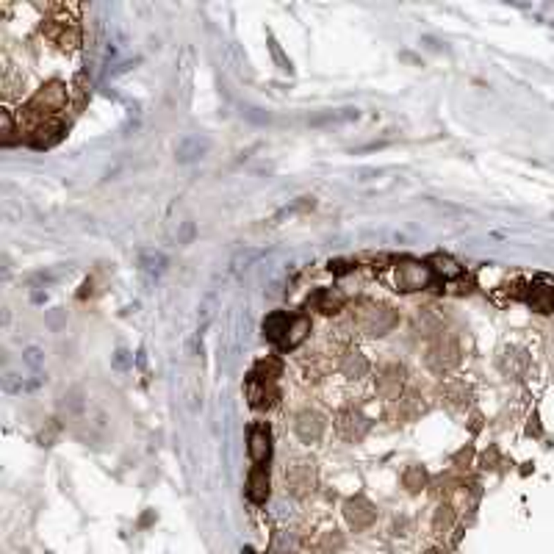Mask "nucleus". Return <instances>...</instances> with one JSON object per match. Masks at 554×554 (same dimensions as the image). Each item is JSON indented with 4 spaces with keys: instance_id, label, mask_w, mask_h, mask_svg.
I'll use <instances>...</instances> for the list:
<instances>
[{
    "instance_id": "nucleus-1",
    "label": "nucleus",
    "mask_w": 554,
    "mask_h": 554,
    "mask_svg": "<svg viewBox=\"0 0 554 554\" xmlns=\"http://www.w3.org/2000/svg\"><path fill=\"white\" fill-rule=\"evenodd\" d=\"M399 322L397 311H391L388 305H377V302H363L358 311H355V324L369 333V335H385L394 324Z\"/></svg>"
},
{
    "instance_id": "nucleus-2",
    "label": "nucleus",
    "mask_w": 554,
    "mask_h": 554,
    "mask_svg": "<svg viewBox=\"0 0 554 554\" xmlns=\"http://www.w3.org/2000/svg\"><path fill=\"white\" fill-rule=\"evenodd\" d=\"M458 361H460V349H458V341L452 335H444L441 333L427 347V366L432 371H438V374H444V371H449L452 366H458Z\"/></svg>"
},
{
    "instance_id": "nucleus-3",
    "label": "nucleus",
    "mask_w": 554,
    "mask_h": 554,
    "mask_svg": "<svg viewBox=\"0 0 554 554\" xmlns=\"http://www.w3.org/2000/svg\"><path fill=\"white\" fill-rule=\"evenodd\" d=\"M394 283H397L399 291H421L432 283V266L418 264V261H402L397 266Z\"/></svg>"
},
{
    "instance_id": "nucleus-4",
    "label": "nucleus",
    "mask_w": 554,
    "mask_h": 554,
    "mask_svg": "<svg viewBox=\"0 0 554 554\" xmlns=\"http://www.w3.org/2000/svg\"><path fill=\"white\" fill-rule=\"evenodd\" d=\"M285 485L291 488V494L305 496L316 488V465L314 460H294L285 468Z\"/></svg>"
},
{
    "instance_id": "nucleus-5",
    "label": "nucleus",
    "mask_w": 554,
    "mask_h": 554,
    "mask_svg": "<svg viewBox=\"0 0 554 554\" xmlns=\"http://www.w3.org/2000/svg\"><path fill=\"white\" fill-rule=\"evenodd\" d=\"M344 518H347V524L355 532H361V529H369L371 524H374L377 510H374V505H371L366 496H352V499L344 502Z\"/></svg>"
},
{
    "instance_id": "nucleus-6",
    "label": "nucleus",
    "mask_w": 554,
    "mask_h": 554,
    "mask_svg": "<svg viewBox=\"0 0 554 554\" xmlns=\"http://www.w3.org/2000/svg\"><path fill=\"white\" fill-rule=\"evenodd\" d=\"M374 385H377V394H380L382 399H399L402 385H405V369L397 366V363L382 366V369L377 371Z\"/></svg>"
},
{
    "instance_id": "nucleus-7",
    "label": "nucleus",
    "mask_w": 554,
    "mask_h": 554,
    "mask_svg": "<svg viewBox=\"0 0 554 554\" xmlns=\"http://www.w3.org/2000/svg\"><path fill=\"white\" fill-rule=\"evenodd\" d=\"M335 430H338L341 438H347V441H361V438L366 435V430H369V421H366V416L361 413V411L344 408L341 413L335 416Z\"/></svg>"
},
{
    "instance_id": "nucleus-8",
    "label": "nucleus",
    "mask_w": 554,
    "mask_h": 554,
    "mask_svg": "<svg viewBox=\"0 0 554 554\" xmlns=\"http://www.w3.org/2000/svg\"><path fill=\"white\" fill-rule=\"evenodd\" d=\"M64 100H67V92L61 84H47L45 89L28 103V111L31 114H53L64 105Z\"/></svg>"
},
{
    "instance_id": "nucleus-9",
    "label": "nucleus",
    "mask_w": 554,
    "mask_h": 554,
    "mask_svg": "<svg viewBox=\"0 0 554 554\" xmlns=\"http://www.w3.org/2000/svg\"><path fill=\"white\" fill-rule=\"evenodd\" d=\"M250 458L255 465H264V463H269V455H272V432H269V427L266 424H255L252 430H250Z\"/></svg>"
},
{
    "instance_id": "nucleus-10",
    "label": "nucleus",
    "mask_w": 554,
    "mask_h": 554,
    "mask_svg": "<svg viewBox=\"0 0 554 554\" xmlns=\"http://www.w3.org/2000/svg\"><path fill=\"white\" fill-rule=\"evenodd\" d=\"M247 499L252 505H264L269 499V471L266 465H255L247 477Z\"/></svg>"
},
{
    "instance_id": "nucleus-11",
    "label": "nucleus",
    "mask_w": 554,
    "mask_h": 554,
    "mask_svg": "<svg viewBox=\"0 0 554 554\" xmlns=\"http://www.w3.org/2000/svg\"><path fill=\"white\" fill-rule=\"evenodd\" d=\"M297 435L305 441V444H314V441H319L324 432V418L319 413H314V411H302V413L297 416Z\"/></svg>"
},
{
    "instance_id": "nucleus-12",
    "label": "nucleus",
    "mask_w": 554,
    "mask_h": 554,
    "mask_svg": "<svg viewBox=\"0 0 554 554\" xmlns=\"http://www.w3.org/2000/svg\"><path fill=\"white\" fill-rule=\"evenodd\" d=\"M275 382H258V380H247V399L252 408H272L277 402Z\"/></svg>"
},
{
    "instance_id": "nucleus-13",
    "label": "nucleus",
    "mask_w": 554,
    "mask_h": 554,
    "mask_svg": "<svg viewBox=\"0 0 554 554\" xmlns=\"http://www.w3.org/2000/svg\"><path fill=\"white\" fill-rule=\"evenodd\" d=\"M288 327H291V316L283 314V311H275V314H269L264 319V335L269 341H275V344H283L285 335H288Z\"/></svg>"
},
{
    "instance_id": "nucleus-14",
    "label": "nucleus",
    "mask_w": 554,
    "mask_h": 554,
    "mask_svg": "<svg viewBox=\"0 0 554 554\" xmlns=\"http://www.w3.org/2000/svg\"><path fill=\"white\" fill-rule=\"evenodd\" d=\"M527 302H529V305H532V311H538V314H552L554 311V288H546V285H529Z\"/></svg>"
},
{
    "instance_id": "nucleus-15",
    "label": "nucleus",
    "mask_w": 554,
    "mask_h": 554,
    "mask_svg": "<svg viewBox=\"0 0 554 554\" xmlns=\"http://www.w3.org/2000/svg\"><path fill=\"white\" fill-rule=\"evenodd\" d=\"M322 314H335V311H341L344 308V302H347V297L338 291V288H322L314 299H311Z\"/></svg>"
},
{
    "instance_id": "nucleus-16",
    "label": "nucleus",
    "mask_w": 554,
    "mask_h": 554,
    "mask_svg": "<svg viewBox=\"0 0 554 554\" xmlns=\"http://www.w3.org/2000/svg\"><path fill=\"white\" fill-rule=\"evenodd\" d=\"M308 333H311V319H308V316H297V319H291L288 335H285V341H283L280 347H283V349H294V347H299V344L308 338Z\"/></svg>"
},
{
    "instance_id": "nucleus-17",
    "label": "nucleus",
    "mask_w": 554,
    "mask_h": 554,
    "mask_svg": "<svg viewBox=\"0 0 554 554\" xmlns=\"http://www.w3.org/2000/svg\"><path fill=\"white\" fill-rule=\"evenodd\" d=\"M416 327L421 330V335H432V338H438V335L444 333V322H441V316H438L432 308H424V311L416 316Z\"/></svg>"
},
{
    "instance_id": "nucleus-18",
    "label": "nucleus",
    "mask_w": 554,
    "mask_h": 554,
    "mask_svg": "<svg viewBox=\"0 0 554 554\" xmlns=\"http://www.w3.org/2000/svg\"><path fill=\"white\" fill-rule=\"evenodd\" d=\"M280 361L277 358H264L255 363V369L250 371V380H258V382H275L280 377Z\"/></svg>"
},
{
    "instance_id": "nucleus-19",
    "label": "nucleus",
    "mask_w": 554,
    "mask_h": 554,
    "mask_svg": "<svg viewBox=\"0 0 554 554\" xmlns=\"http://www.w3.org/2000/svg\"><path fill=\"white\" fill-rule=\"evenodd\" d=\"M205 147H208V141L200 136H188L183 138L181 144H178V158L183 161V164H188V161H197L202 153H205Z\"/></svg>"
},
{
    "instance_id": "nucleus-20",
    "label": "nucleus",
    "mask_w": 554,
    "mask_h": 554,
    "mask_svg": "<svg viewBox=\"0 0 554 554\" xmlns=\"http://www.w3.org/2000/svg\"><path fill=\"white\" fill-rule=\"evenodd\" d=\"M341 371L347 374V377H363L366 371H369V361L361 355V352H347L344 355V361H341Z\"/></svg>"
},
{
    "instance_id": "nucleus-21",
    "label": "nucleus",
    "mask_w": 554,
    "mask_h": 554,
    "mask_svg": "<svg viewBox=\"0 0 554 554\" xmlns=\"http://www.w3.org/2000/svg\"><path fill=\"white\" fill-rule=\"evenodd\" d=\"M138 266L144 269V272H150V275H161L164 269H167V255H161V252H141V258H138Z\"/></svg>"
},
{
    "instance_id": "nucleus-22",
    "label": "nucleus",
    "mask_w": 554,
    "mask_h": 554,
    "mask_svg": "<svg viewBox=\"0 0 554 554\" xmlns=\"http://www.w3.org/2000/svg\"><path fill=\"white\" fill-rule=\"evenodd\" d=\"M432 272H438V275H444V277H460L463 275V269L452 261V258H446V255H435L432 258Z\"/></svg>"
},
{
    "instance_id": "nucleus-23",
    "label": "nucleus",
    "mask_w": 554,
    "mask_h": 554,
    "mask_svg": "<svg viewBox=\"0 0 554 554\" xmlns=\"http://www.w3.org/2000/svg\"><path fill=\"white\" fill-rule=\"evenodd\" d=\"M402 482H405V488H408V491H421V488H424V482H427V471H424L421 465H411V468L405 471Z\"/></svg>"
},
{
    "instance_id": "nucleus-24",
    "label": "nucleus",
    "mask_w": 554,
    "mask_h": 554,
    "mask_svg": "<svg viewBox=\"0 0 554 554\" xmlns=\"http://www.w3.org/2000/svg\"><path fill=\"white\" fill-rule=\"evenodd\" d=\"M0 125H3V136H0V141H3V144H11V141H14V125H11V114H8V111H0Z\"/></svg>"
},
{
    "instance_id": "nucleus-25",
    "label": "nucleus",
    "mask_w": 554,
    "mask_h": 554,
    "mask_svg": "<svg viewBox=\"0 0 554 554\" xmlns=\"http://www.w3.org/2000/svg\"><path fill=\"white\" fill-rule=\"evenodd\" d=\"M25 361H28L31 366H39V349H28V352H25Z\"/></svg>"
}]
</instances>
